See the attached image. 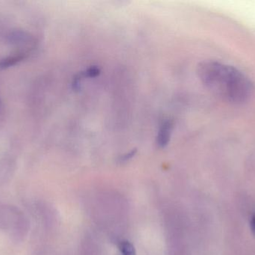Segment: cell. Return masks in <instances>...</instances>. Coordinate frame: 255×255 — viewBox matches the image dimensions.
<instances>
[{
    "label": "cell",
    "mask_w": 255,
    "mask_h": 255,
    "mask_svg": "<svg viewBox=\"0 0 255 255\" xmlns=\"http://www.w3.org/2000/svg\"><path fill=\"white\" fill-rule=\"evenodd\" d=\"M120 250L122 255H136L134 247L130 243L127 241L121 243Z\"/></svg>",
    "instance_id": "cell-6"
},
{
    "label": "cell",
    "mask_w": 255,
    "mask_h": 255,
    "mask_svg": "<svg viewBox=\"0 0 255 255\" xmlns=\"http://www.w3.org/2000/svg\"><path fill=\"white\" fill-rule=\"evenodd\" d=\"M23 58L24 54H18V55H13V56L7 57L0 61V69H4L10 67V66L14 65L15 64L19 62Z\"/></svg>",
    "instance_id": "cell-5"
},
{
    "label": "cell",
    "mask_w": 255,
    "mask_h": 255,
    "mask_svg": "<svg viewBox=\"0 0 255 255\" xmlns=\"http://www.w3.org/2000/svg\"><path fill=\"white\" fill-rule=\"evenodd\" d=\"M250 228H251L252 232L255 235V214L252 217L250 220Z\"/></svg>",
    "instance_id": "cell-7"
},
{
    "label": "cell",
    "mask_w": 255,
    "mask_h": 255,
    "mask_svg": "<svg viewBox=\"0 0 255 255\" xmlns=\"http://www.w3.org/2000/svg\"><path fill=\"white\" fill-rule=\"evenodd\" d=\"M135 151H132L131 152L128 153V154H126L125 156L123 157L121 159V161H127V160H130L133 155H134Z\"/></svg>",
    "instance_id": "cell-8"
},
{
    "label": "cell",
    "mask_w": 255,
    "mask_h": 255,
    "mask_svg": "<svg viewBox=\"0 0 255 255\" xmlns=\"http://www.w3.org/2000/svg\"><path fill=\"white\" fill-rule=\"evenodd\" d=\"M172 127H173L172 122L169 120H166L164 122L162 123L157 136V144L160 148H163L167 146L170 141Z\"/></svg>",
    "instance_id": "cell-4"
},
{
    "label": "cell",
    "mask_w": 255,
    "mask_h": 255,
    "mask_svg": "<svg viewBox=\"0 0 255 255\" xmlns=\"http://www.w3.org/2000/svg\"><path fill=\"white\" fill-rule=\"evenodd\" d=\"M22 214L16 207L0 204V229L11 232Z\"/></svg>",
    "instance_id": "cell-2"
},
{
    "label": "cell",
    "mask_w": 255,
    "mask_h": 255,
    "mask_svg": "<svg viewBox=\"0 0 255 255\" xmlns=\"http://www.w3.org/2000/svg\"><path fill=\"white\" fill-rule=\"evenodd\" d=\"M30 223L27 217L22 213L17 223L11 230V236L16 241H22L29 231Z\"/></svg>",
    "instance_id": "cell-3"
},
{
    "label": "cell",
    "mask_w": 255,
    "mask_h": 255,
    "mask_svg": "<svg viewBox=\"0 0 255 255\" xmlns=\"http://www.w3.org/2000/svg\"><path fill=\"white\" fill-rule=\"evenodd\" d=\"M198 75L210 91L231 104H244L254 94V83L233 66L217 61H203L198 67Z\"/></svg>",
    "instance_id": "cell-1"
}]
</instances>
